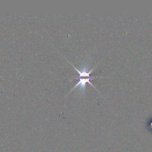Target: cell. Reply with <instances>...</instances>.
I'll return each mask as SVG.
<instances>
[{
	"instance_id": "obj_1",
	"label": "cell",
	"mask_w": 152,
	"mask_h": 152,
	"mask_svg": "<svg viewBox=\"0 0 152 152\" xmlns=\"http://www.w3.org/2000/svg\"><path fill=\"white\" fill-rule=\"evenodd\" d=\"M68 62L72 66V67L76 70V71L77 72V73L78 74V76L76 78L77 80H78V82L77 83L75 84V86L72 88V90H71L70 92H71L74 88H75L77 87H79L80 88L81 90H82V91H84L86 86V84L88 83H89L93 87H94V88H96L94 87V86L91 84V83L90 82V80L93 79V78H101L99 77H91L90 75V74L91 73V72L93 71V70L94 69V68H93V69H91L90 71H88L87 69L86 68H83L81 70L78 69L75 66H74L70 62L68 61Z\"/></svg>"
}]
</instances>
